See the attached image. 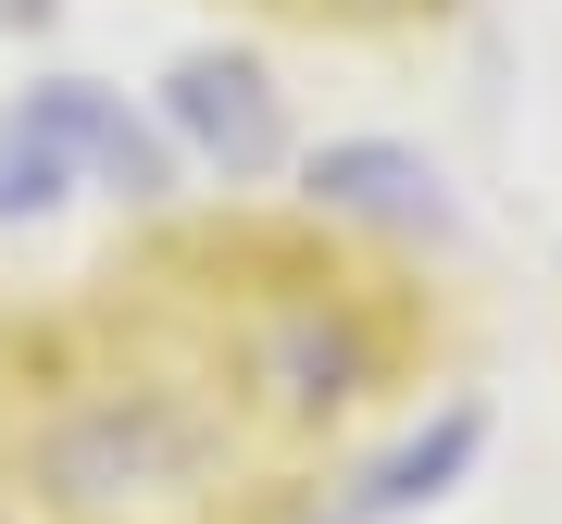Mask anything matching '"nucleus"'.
<instances>
[{
  "label": "nucleus",
  "mask_w": 562,
  "mask_h": 524,
  "mask_svg": "<svg viewBox=\"0 0 562 524\" xmlns=\"http://www.w3.org/2000/svg\"><path fill=\"white\" fill-rule=\"evenodd\" d=\"M176 125L225 162V175H262V162H276V88H262V62H225V50L176 62Z\"/></svg>",
  "instance_id": "nucleus-1"
},
{
  "label": "nucleus",
  "mask_w": 562,
  "mask_h": 524,
  "mask_svg": "<svg viewBox=\"0 0 562 524\" xmlns=\"http://www.w3.org/2000/svg\"><path fill=\"white\" fill-rule=\"evenodd\" d=\"M313 201L387 213V225H438V175H425L413 150H387V138H325L313 150Z\"/></svg>",
  "instance_id": "nucleus-2"
},
{
  "label": "nucleus",
  "mask_w": 562,
  "mask_h": 524,
  "mask_svg": "<svg viewBox=\"0 0 562 524\" xmlns=\"http://www.w3.org/2000/svg\"><path fill=\"white\" fill-rule=\"evenodd\" d=\"M262 387H276L288 412H338L350 387H362V338H350L338 312H313V300H301V312L276 324V350H262Z\"/></svg>",
  "instance_id": "nucleus-3"
}]
</instances>
